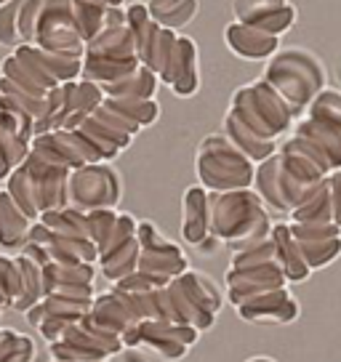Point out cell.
I'll return each instance as SVG.
<instances>
[{"label":"cell","instance_id":"cell-1","mask_svg":"<svg viewBox=\"0 0 341 362\" xmlns=\"http://www.w3.org/2000/svg\"><path fill=\"white\" fill-rule=\"evenodd\" d=\"M250 362H270L267 357H256V360H250Z\"/></svg>","mask_w":341,"mask_h":362}]
</instances>
